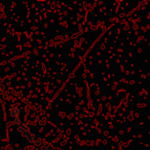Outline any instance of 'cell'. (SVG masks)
Wrapping results in <instances>:
<instances>
[{"label":"cell","instance_id":"1","mask_svg":"<svg viewBox=\"0 0 150 150\" xmlns=\"http://www.w3.org/2000/svg\"><path fill=\"white\" fill-rule=\"evenodd\" d=\"M19 129L20 131H21V133L23 134L24 136H25L26 138H28V139H29V141L30 142H35L34 141V138H33V135H32L31 134V131H30V127H28V125H19Z\"/></svg>","mask_w":150,"mask_h":150},{"label":"cell","instance_id":"2","mask_svg":"<svg viewBox=\"0 0 150 150\" xmlns=\"http://www.w3.org/2000/svg\"><path fill=\"white\" fill-rule=\"evenodd\" d=\"M9 112H11V116L16 119V118H19V115L22 113V109L18 106H11L9 108Z\"/></svg>","mask_w":150,"mask_h":150}]
</instances>
